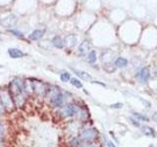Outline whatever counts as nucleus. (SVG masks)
I'll use <instances>...</instances> for the list:
<instances>
[{"label":"nucleus","mask_w":157,"mask_h":147,"mask_svg":"<svg viewBox=\"0 0 157 147\" xmlns=\"http://www.w3.org/2000/svg\"><path fill=\"white\" fill-rule=\"evenodd\" d=\"M152 119H153V121L157 122V112H156V113H154V114H153V116H152Z\"/></svg>","instance_id":"aec40b11"},{"label":"nucleus","mask_w":157,"mask_h":147,"mask_svg":"<svg viewBox=\"0 0 157 147\" xmlns=\"http://www.w3.org/2000/svg\"><path fill=\"white\" fill-rule=\"evenodd\" d=\"M71 84H72L74 86H76L77 88H82V82L79 81V79H71Z\"/></svg>","instance_id":"ddd939ff"},{"label":"nucleus","mask_w":157,"mask_h":147,"mask_svg":"<svg viewBox=\"0 0 157 147\" xmlns=\"http://www.w3.org/2000/svg\"><path fill=\"white\" fill-rule=\"evenodd\" d=\"M16 23H17V18L16 16H14V15H9V16L5 17L4 19L0 22V24H1L2 26H4L5 27H13L14 24H16Z\"/></svg>","instance_id":"f257e3e1"},{"label":"nucleus","mask_w":157,"mask_h":147,"mask_svg":"<svg viewBox=\"0 0 157 147\" xmlns=\"http://www.w3.org/2000/svg\"><path fill=\"white\" fill-rule=\"evenodd\" d=\"M60 79H61V81H62L63 82L68 81L70 79V74L69 73H63V74H61Z\"/></svg>","instance_id":"dca6fc26"},{"label":"nucleus","mask_w":157,"mask_h":147,"mask_svg":"<svg viewBox=\"0 0 157 147\" xmlns=\"http://www.w3.org/2000/svg\"><path fill=\"white\" fill-rule=\"evenodd\" d=\"M2 134H3V128H2V125H0V138L2 137Z\"/></svg>","instance_id":"412c9836"},{"label":"nucleus","mask_w":157,"mask_h":147,"mask_svg":"<svg viewBox=\"0 0 157 147\" xmlns=\"http://www.w3.org/2000/svg\"><path fill=\"white\" fill-rule=\"evenodd\" d=\"M127 64H128V61L126 60L125 58H122V57L118 58V59L115 61V65L117 67H119V68H123V67H126V66H127Z\"/></svg>","instance_id":"1a4fd4ad"},{"label":"nucleus","mask_w":157,"mask_h":147,"mask_svg":"<svg viewBox=\"0 0 157 147\" xmlns=\"http://www.w3.org/2000/svg\"><path fill=\"white\" fill-rule=\"evenodd\" d=\"M134 116H135V118H137L138 120L146 121V122H148V121H149L148 117H146V116H143V114H140V113H134Z\"/></svg>","instance_id":"2eb2a0df"},{"label":"nucleus","mask_w":157,"mask_h":147,"mask_svg":"<svg viewBox=\"0 0 157 147\" xmlns=\"http://www.w3.org/2000/svg\"><path fill=\"white\" fill-rule=\"evenodd\" d=\"M122 106H123L122 103H117V104H113V105H111L112 108H121Z\"/></svg>","instance_id":"f3484780"},{"label":"nucleus","mask_w":157,"mask_h":147,"mask_svg":"<svg viewBox=\"0 0 157 147\" xmlns=\"http://www.w3.org/2000/svg\"><path fill=\"white\" fill-rule=\"evenodd\" d=\"M8 53L10 55L11 58H13V59H18V58H22L24 57V53L22 51L20 50V49H17V48H10L8 50Z\"/></svg>","instance_id":"f03ea898"},{"label":"nucleus","mask_w":157,"mask_h":147,"mask_svg":"<svg viewBox=\"0 0 157 147\" xmlns=\"http://www.w3.org/2000/svg\"><path fill=\"white\" fill-rule=\"evenodd\" d=\"M88 47H90V45H88V41L82 42V43L80 45V52H82V53H85V52L88 50Z\"/></svg>","instance_id":"9b49d317"},{"label":"nucleus","mask_w":157,"mask_h":147,"mask_svg":"<svg viewBox=\"0 0 157 147\" xmlns=\"http://www.w3.org/2000/svg\"><path fill=\"white\" fill-rule=\"evenodd\" d=\"M73 71L75 72L77 75L80 76V78L85 79V81H90V79H91V76L90 75V74H88L87 72L79 71V70H75V69H73Z\"/></svg>","instance_id":"39448f33"},{"label":"nucleus","mask_w":157,"mask_h":147,"mask_svg":"<svg viewBox=\"0 0 157 147\" xmlns=\"http://www.w3.org/2000/svg\"><path fill=\"white\" fill-rule=\"evenodd\" d=\"M44 30H35L30 35V38L32 40H38V39L41 38L44 35Z\"/></svg>","instance_id":"7ed1b4c3"},{"label":"nucleus","mask_w":157,"mask_h":147,"mask_svg":"<svg viewBox=\"0 0 157 147\" xmlns=\"http://www.w3.org/2000/svg\"><path fill=\"white\" fill-rule=\"evenodd\" d=\"M88 61H90V63H94L96 61V52L93 50L90 52V54H88Z\"/></svg>","instance_id":"f8f14e48"},{"label":"nucleus","mask_w":157,"mask_h":147,"mask_svg":"<svg viewBox=\"0 0 157 147\" xmlns=\"http://www.w3.org/2000/svg\"><path fill=\"white\" fill-rule=\"evenodd\" d=\"M96 135V131L94 130H88L82 133V139L85 140H91Z\"/></svg>","instance_id":"20e7f679"},{"label":"nucleus","mask_w":157,"mask_h":147,"mask_svg":"<svg viewBox=\"0 0 157 147\" xmlns=\"http://www.w3.org/2000/svg\"><path fill=\"white\" fill-rule=\"evenodd\" d=\"M66 111H67V114L69 116H73L76 113V108L73 105H68Z\"/></svg>","instance_id":"4468645a"},{"label":"nucleus","mask_w":157,"mask_h":147,"mask_svg":"<svg viewBox=\"0 0 157 147\" xmlns=\"http://www.w3.org/2000/svg\"><path fill=\"white\" fill-rule=\"evenodd\" d=\"M107 144H108V147H116V146L114 145L111 141H108V142H107Z\"/></svg>","instance_id":"4be33fe9"},{"label":"nucleus","mask_w":157,"mask_h":147,"mask_svg":"<svg viewBox=\"0 0 157 147\" xmlns=\"http://www.w3.org/2000/svg\"><path fill=\"white\" fill-rule=\"evenodd\" d=\"M52 43H53V45L55 47L57 48H62L64 46V41L63 39L60 37V36H55V37L53 38V40H52Z\"/></svg>","instance_id":"423d86ee"},{"label":"nucleus","mask_w":157,"mask_h":147,"mask_svg":"<svg viewBox=\"0 0 157 147\" xmlns=\"http://www.w3.org/2000/svg\"><path fill=\"white\" fill-rule=\"evenodd\" d=\"M12 32L14 33V35H16L17 36H23V35L21 32H15V30H11Z\"/></svg>","instance_id":"6ab92c4d"},{"label":"nucleus","mask_w":157,"mask_h":147,"mask_svg":"<svg viewBox=\"0 0 157 147\" xmlns=\"http://www.w3.org/2000/svg\"><path fill=\"white\" fill-rule=\"evenodd\" d=\"M143 131L144 133L146 134V135H152V136H155L156 135V133H155V131L152 130L151 128H147V127H143Z\"/></svg>","instance_id":"9d476101"},{"label":"nucleus","mask_w":157,"mask_h":147,"mask_svg":"<svg viewBox=\"0 0 157 147\" xmlns=\"http://www.w3.org/2000/svg\"><path fill=\"white\" fill-rule=\"evenodd\" d=\"M3 109H4V105H3V102H2V99H1V95H0V111H2Z\"/></svg>","instance_id":"a211bd4d"},{"label":"nucleus","mask_w":157,"mask_h":147,"mask_svg":"<svg viewBox=\"0 0 157 147\" xmlns=\"http://www.w3.org/2000/svg\"><path fill=\"white\" fill-rule=\"evenodd\" d=\"M52 103L54 104L55 106H60L61 104H62V102H63V97H62V95H61L60 93H58L57 95H55L53 98H52Z\"/></svg>","instance_id":"6e6552de"},{"label":"nucleus","mask_w":157,"mask_h":147,"mask_svg":"<svg viewBox=\"0 0 157 147\" xmlns=\"http://www.w3.org/2000/svg\"><path fill=\"white\" fill-rule=\"evenodd\" d=\"M148 78H149V70L147 68H143L140 73V79L143 81H145L148 79Z\"/></svg>","instance_id":"0eeeda50"}]
</instances>
